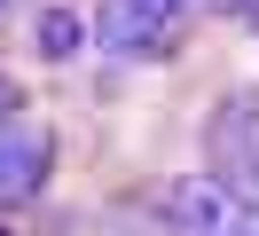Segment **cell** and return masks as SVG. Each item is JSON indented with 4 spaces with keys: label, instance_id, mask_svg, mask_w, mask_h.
<instances>
[{
    "label": "cell",
    "instance_id": "9c48e42d",
    "mask_svg": "<svg viewBox=\"0 0 259 236\" xmlns=\"http://www.w3.org/2000/svg\"><path fill=\"white\" fill-rule=\"evenodd\" d=\"M0 8H8V0H0Z\"/></svg>",
    "mask_w": 259,
    "mask_h": 236
},
{
    "label": "cell",
    "instance_id": "7a4b0ae2",
    "mask_svg": "<svg viewBox=\"0 0 259 236\" xmlns=\"http://www.w3.org/2000/svg\"><path fill=\"white\" fill-rule=\"evenodd\" d=\"M165 213H173V236H236V220L251 213V197L228 173H181Z\"/></svg>",
    "mask_w": 259,
    "mask_h": 236
},
{
    "label": "cell",
    "instance_id": "ba28073f",
    "mask_svg": "<svg viewBox=\"0 0 259 236\" xmlns=\"http://www.w3.org/2000/svg\"><path fill=\"white\" fill-rule=\"evenodd\" d=\"M173 8H189V0H173Z\"/></svg>",
    "mask_w": 259,
    "mask_h": 236
},
{
    "label": "cell",
    "instance_id": "52a82bcc",
    "mask_svg": "<svg viewBox=\"0 0 259 236\" xmlns=\"http://www.w3.org/2000/svg\"><path fill=\"white\" fill-rule=\"evenodd\" d=\"M8 110H16V103H8V87H0V118H8Z\"/></svg>",
    "mask_w": 259,
    "mask_h": 236
},
{
    "label": "cell",
    "instance_id": "3957f363",
    "mask_svg": "<svg viewBox=\"0 0 259 236\" xmlns=\"http://www.w3.org/2000/svg\"><path fill=\"white\" fill-rule=\"evenodd\" d=\"M48 134L32 118H0V205H24L39 181H48Z\"/></svg>",
    "mask_w": 259,
    "mask_h": 236
},
{
    "label": "cell",
    "instance_id": "5b68a950",
    "mask_svg": "<svg viewBox=\"0 0 259 236\" xmlns=\"http://www.w3.org/2000/svg\"><path fill=\"white\" fill-rule=\"evenodd\" d=\"M236 236H259V205H251V213H243V220H236Z\"/></svg>",
    "mask_w": 259,
    "mask_h": 236
},
{
    "label": "cell",
    "instance_id": "277c9868",
    "mask_svg": "<svg viewBox=\"0 0 259 236\" xmlns=\"http://www.w3.org/2000/svg\"><path fill=\"white\" fill-rule=\"evenodd\" d=\"M79 47H87V16H71V8H48V16H39V55L71 63Z\"/></svg>",
    "mask_w": 259,
    "mask_h": 236
},
{
    "label": "cell",
    "instance_id": "8992f818",
    "mask_svg": "<svg viewBox=\"0 0 259 236\" xmlns=\"http://www.w3.org/2000/svg\"><path fill=\"white\" fill-rule=\"evenodd\" d=\"M251 205H259V157H251Z\"/></svg>",
    "mask_w": 259,
    "mask_h": 236
},
{
    "label": "cell",
    "instance_id": "6da1fadb",
    "mask_svg": "<svg viewBox=\"0 0 259 236\" xmlns=\"http://www.w3.org/2000/svg\"><path fill=\"white\" fill-rule=\"evenodd\" d=\"M95 40L110 55L142 63V55H173L181 47V8L173 0H102L95 8Z\"/></svg>",
    "mask_w": 259,
    "mask_h": 236
}]
</instances>
